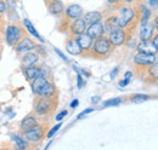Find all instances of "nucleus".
Here are the masks:
<instances>
[{
    "label": "nucleus",
    "mask_w": 158,
    "mask_h": 150,
    "mask_svg": "<svg viewBox=\"0 0 158 150\" xmlns=\"http://www.w3.org/2000/svg\"><path fill=\"white\" fill-rule=\"evenodd\" d=\"M35 150H38V149H35Z\"/></svg>",
    "instance_id": "nucleus-47"
},
{
    "label": "nucleus",
    "mask_w": 158,
    "mask_h": 150,
    "mask_svg": "<svg viewBox=\"0 0 158 150\" xmlns=\"http://www.w3.org/2000/svg\"><path fill=\"white\" fill-rule=\"evenodd\" d=\"M118 72H119V68H118V67H117V68H114V69H113V70L111 72V77L113 79V77H114L116 75L118 74Z\"/></svg>",
    "instance_id": "nucleus-40"
},
{
    "label": "nucleus",
    "mask_w": 158,
    "mask_h": 150,
    "mask_svg": "<svg viewBox=\"0 0 158 150\" xmlns=\"http://www.w3.org/2000/svg\"><path fill=\"white\" fill-rule=\"evenodd\" d=\"M24 28L20 22H12L9 23L4 27V38H5V42L14 47L22 38L24 37Z\"/></svg>",
    "instance_id": "nucleus-5"
},
{
    "label": "nucleus",
    "mask_w": 158,
    "mask_h": 150,
    "mask_svg": "<svg viewBox=\"0 0 158 150\" xmlns=\"http://www.w3.org/2000/svg\"><path fill=\"white\" fill-rule=\"evenodd\" d=\"M106 35L110 39V41H111V44L113 45V47H117V46L124 45V44L128 41L130 34H129L125 29H123V28H117V29H114V30L107 33Z\"/></svg>",
    "instance_id": "nucleus-7"
},
{
    "label": "nucleus",
    "mask_w": 158,
    "mask_h": 150,
    "mask_svg": "<svg viewBox=\"0 0 158 150\" xmlns=\"http://www.w3.org/2000/svg\"><path fill=\"white\" fill-rule=\"evenodd\" d=\"M66 50H67L68 53H71L73 56H80V55H83V51H81V49L79 46L77 38L72 37V35H69V38L66 41Z\"/></svg>",
    "instance_id": "nucleus-16"
},
{
    "label": "nucleus",
    "mask_w": 158,
    "mask_h": 150,
    "mask_svg": "<svg viewBox=\"0 0 158 150\" xmlns=\"http://www.w3.org/2000/svg\"><path fill=\"white\" fill-rule=\"evenodd\" d=\"M84 15V10L83 7L78 4H71L67 7H64V12H63V19L67 22H71L73 19H77L83 17Z\"/></svg>",
    "instance_id": "nucleus-9"
},
{
    "label": "nucleus",
    "mask_w": 158,
    "mask_h": 150,
    "mask_svg": "<svg viewBox=\"0 0 158 150\" xmlns=\"http://www.w3.org/2000/svg\"><path fill=\"white\" fill-rule=\"evenodd\" d=\"M23 138L28 143H39L43 140V138L46 136V124H40L38 122L35 126L21 132Z\"/></svg>",
    "instance_id": "nucleus-6"
},
{
    "label": "nucleus",
    "mask_w": 158,
    "mask_h": 150,
    "mask_svg": "<svg viewBox=\"0 0 158 150\" xmlns=\"http://www.w3.org/2000/svg\"><path fill=\"white\" fill-rule=\"evenodd\" d=\"M152 24H153L155 29H156V30L158 32V15L156 16V17H155V21H153V23H152Z\"/></svg>",
    "instance_id": "nucleus-41"
},
{
    "label": "nucleus",
    "mask_w": 158,
    "mask_h": 150,
    "mask_svg": "<svg viewBox=\"0 0 158 150\" xmlns=\"http://www.w3.org/2000/svg\"><path fill=\"white\" fill-rule=\"evenodd\" d=\"M0 53H1V44H0Z\"/></svg>",
    "instance_id": "nucleus-45"
},
{
    "label": "nucleus",
    "mask_w": 158,
    "mask_h": 150,
    "mask_svg": "<svg viewBox=\"0 0 158 150\" xmlns=\"http://www.w3.org/2000/svg\"><path fill=\"white\" fill-rule=\"evenodd\" d=\"M22 26H23V28H24V30L31 35V37H33L34 39H37L38 41H40V42H44V39L41 38V35H40L39 33H38V30L35 29V27L32 24V22L29 21L28 18H23L22 19Z\"/></svg>",
    "instance_id": "nucleus-21"
},
{
    "label": "nucleus",
    "mask_w": 158,
    "mask_h": 150,
    "mask_svg": "<svg viewBox=\"0 0 158 150\" xmlns=\"http://www.w3.org/2000/svg\"><path fill=\"white\" fill-rule=\"evenodd\" d=\"M55 52H56V53H57V55H59V56L61 57V58H62V59H63V61H67V59H68V58H67V57L64 56V55H63V53H62V52H61V51H60L59 49H55Z\"/></svg>",
    "instance_id": "nucleus-35"
},
{
    "label": "nucleus",
    "mask_w": 158,
    "mask_h": 150,
    "mask_svg": "<svg viewBox=\"0 0 158 150\" xmlns=\"http://www.w3.org/2000/svg\"><path fill=\"white\" fill-rule=\"evenodd\" d=\"M61 126H62L61 124H57V125H55V126H54V127H52L50 131L46 133V137H48V138H52V137H54V134H55V133H56V132H57L60 128H61Z\"/></svg>",
    "instance_id": "nucleus-27"
},
{
    "label": "nucleus",
    "mask_w": 158,
    "mask_h": 150,
    "mask_svg": "<svg viewBox=\"0 0 158 150\" xmlns=\"http://www.w3.org/2000/svg\"><path fill=\"white\" fill-rule=\"evenodd\" d=\"M76 38H77V40H78V44H79V46H80V49H81V51H83V56L88 55L89 51H90V47H91L94 40L89 37L86 33H83V34H80V35H78V37H76Z\"/></svg>",
    "instance_id": "nucleus-20"
},
{
    "label": "nucleus",
    "mask_w": 158,
    "mask_h": 150,
    "mask_svg": "<svg viewBox=\"0 0 158 150\" xmlns=\"http://www.w3.org/2000/svg\"><path fill=\"white\" fill-rule=\"evenodd\" d=\"M78 104H79L78 99H73V101H72V103H71V108H72V109H74V108H77V107H78Z\"/></svg>",
    "instance_id": "nucleus-36"
},
{
    "label": "nucleus",
    "mask_w": 158,
    "mask_h": 150,
    "mask_svg": "<svg viewBox=\"0 0 158 150\" xmlns=\"http://www.w3.org/2000/svg\"><path fill=\"white\" fill-rule=\"evenodd\" d=\"M99 101H100L99 96H95V97H93V98H91V102H93V103H98Z\"/></svg>",
    "instance_id": "nucleus-42"
},
{
    "label": "nucleus",
    "mask_w": 158,
    "mask_h": 150,
    "mask_svg": "<svg viewBox=\"0 0 158 150\" xmlns=\"http://www.w3.org/2000/svg\"><path fill=\"white\" fill-rule=\"evenodd\" d=\"M5 27V19L2 17V15H0V30Z\"/></svg>",
    "instance_id": "nucleus-38"
},
{
    "label": "nucleus",
    "mask_w": 158,
    "mask_h": 150,
    "mask_svg": "<svg viewBox=\"0 0 158 150\" xmlns=\"http://www.w3.org/2000/svg\"><path fill=\"white\" fill-rule=\"evenodd\" d=\"M129 82H130V81H128V80H124V79H123L122 81H119V86H120V87H124V86H127Z\"/></svg>",
    "instance_id": "nucleus-39"
},
{
    "label": "nucleus",
    "mask_w": 158,
    "mask_h": 150,
    "mask_svg": "<svg viewBox=\"0 0 158 150\" xmlns=\"http://www.w3.org/2000/svg\"><path fill=\"white\" fill-rule=\"evenodd\" d=\"M131 76H133V73H131V72H127V73L124 74V80H128V81H130Z\"/></svg>",
    "instance_id": "nucleus-37"
},
{
    "label": "nucleus",
    "mask_w": 158,
    "mask_h": 150,
    "mask_svg": "<svg viewBox=\"0 0 158 150\" xmlns=\"http://www.w3.org/2000/svg\"><path fill=\"white\" fill-rule=\"evenodd\" d=\"M22 72H23L26 80L29 81V82H32L33 80H35L37 77H40V76H46L43 67H40L38 64L31 65V67H23Z\"/></svg>",
    "instance_id": "nucleus-10"
},
{
    "label": "nucleus",
    "mask_w": 158,
    "mask_h": 150,
    "mask_svg": "<svg viewBox=\"0 0 158 150\" xmlns=\"http://www.w3.org/2000/svg\"><path fill=\"white\" fill-rule=\"evenodd\" d=\"M134 64L138 65V67H141V68H146L153 63L157 62V57L156 55H147V53H140L138 52L135 56H134V59H133Z\"/></svg>",
    "instance_id": "nucleus-12"
},
{
    "label": "nucleus",
    "mask_w": 158,
    "mask_h": 150,
    "mask_svg": "<svg viewBox=\"0 0 158 150\" xmlns=\"http://www.w3.org/2000/svg\"><path fill=\"white\" fill-rule=\"evenodd\" d=\"M88 28V24L85 23V21L83 19V17L77 19H73L69 22L68 24V29H69V35L72 37H78L80 34L85 33Z\"/></svg>",
    "instance_id": "nucleus-11"
},
{
    "label": "nucleus",
    "mask_w": 158,
    "mask_h": 150,
    "mask_svg": "<svg viewBox=\"0 0 158 150\" xmlns=\"http://www.w3.org/2000/svg\"><path fill=\"white\" fill-rule=\"evenodd\" d=\"M85 33L91 38L93 40H95V39H98V38L105 35V27H103V23H102V22H98V23L89 24Z\"/></svg>",
    "instance_id": "nucleus-15"
},
{
    "label": "nucleus",
    "mask_w": 158,
    "mask_h": 150,
    "mask_svg": "<svg viewBox=\"0 0 158 150\" xmlns=\"http://www.w3.org/2000/svg\"><path fill=\"white\" fill-rule=\"evenodd\" d=\"M40 55L38 53V51H29L24 55L21 56V63L22 67H31V65H35L39 63Z\"/></svg>",
    "instance_id": "nucleus-14"
},
{
    "label": "nucleus",
    "mask_w": 158,
    "mask_h": 150,
    "mask_svg": "<svg viewBox=\"0 0 158 150\" xmlns=\"http://www.w3.org/2000/svg\"><path fill=\"white\" fill-rule=\"evenodd\" d=\"M46 4V7L49 10V12L52 15V16H56V17H60L63 15L64 12V5L61 0H48L45 1Z\"/></svg>",
    "instance_id": "nucleus-13"
},
{
    "label": "nucleus",
    "mask_w": 158,
    "mask_h": 150,
    "mask_svg": "<svg viewBox=\"0 0 158 150\" xmlns=\"http://www.w3.org/2000/svg\"><path fill=\"white\" fill-rule=\"evenodd\" d=\"M0 59H1V53H0Z\"/></svg>",
    "instance_id": "nucleus-46"
},
{
    "label": "nucleus",
    "mask_w": 158,
    "mask_h": 150,
    "mask_svg": "<svg viewBox=\"0 0 158 150\" xmlns=\"http://www.w3.org/2000/svg\"><path fill=\"white\" fill-rule=\"evenodd\" d=\"M147 99H150V97L146 96V94H133L129 98V101L133 102V103H141V102H145Z\"/></svg>",
    "instance_id": "nucleus-25"
},
{
    "label": "nucleus",
    "mask_w": 158,
    "mask_h": 150,
    "mask_svg": "<svg viewBox=\"0 0 158 150\" xmlns=\"http://www.w3.org/2000/svg\"><path fill=\"white\" fill-rule=\"evenodd\" d=\"M7 10H9V7H7L6 1H5V0H0V15L6 14V12H7Z\"/></svg>",
    "instance_id": "nucleus-28"
},
{
    "label": "nucleus",
    "mask_w": 158,
    "mask_h": 150,
    "mask_svg": "<svg viewBox=\"0 0 158 150\" xmlns=\"http://www.w3.org/2000/svg\"><path fill=\"white\" fill-rule=\"evenodd\" d=\"M110 5H112L113 7H118L119 5L124 4V0H107Z\"/></svg>",
    "instance_id": "nucleus-29"
},
{
    "label": "nucleus",
    "mask_w": 158,
    "mask_h": 150,
    "mask_svg": "<svg viewBox=\"0 0 158 150\" xmlns=\"http://www.w3.org/2000/svg\"><path fill=\"white\" fill-rule=\"evenodd\" d=\"M31 87H32V92L37 97H48V98L57 97V90L55 85L46 76H40L33 80L31 82Z\"/></svg>",
    "instance_id": "nucleus-2"
},
{
    "label": "nucleus",
    "mask_w": 158,
    "mask_h": 150,
    "mask_svg": "<svg viewBox=\"0 0 158 150\" xmlns=\"http://www.w3.org/2000/svg\"><path fill=\"white\" fill-rule=\"evenodd\" d=\"M148 4H150V6L153 7V9H157L158 7V0H148Z\"/></svg>",
    "instance_id": "nucleus-33"
},
{
    "label": "nucleus",
    "mask_w": 158,
    "mask_h": 150,
    "mask_svg": "<svg viewBox=\"0 0 158 150\" xmlns=\"http://www.w3.org/2000/svg\"><path fill=\"white\" fill-rule=\"evenodd\" d=\"M113 45L111 44L110 39L107 38V35H102V37L98 38L93 41V45L90 47V51H89V56H93L95 58H100V59H103V58H107L112 53L113 51Z\"/></svg>",
    "instance_id": "nucleus-3"
},
{
    "label": "nucleus",
    "mask_w": 158,
    "mask_h": 150,
    "mask_svg": "<svg viewBox=\"0 0 158 150\" xmlns=\"http://www.w3.org/2000/svg\"><path fill=\"white\" fill-rule=\"evenodd\" d=\"M56 107H57V97L48 98V97H37L35 96L33 112L38 117H46L55 112Z\"/></svg>",
    "instance_id": "nucleus-4"
},
{
    "label": "nucleus",
    "mask_w": 158,
    "mask_h": 150,
    "mask_svg": "<svg viewBox=\"0 0 158 150\" xmlns=\"http://www.w3.org/2000/svg\"><path fill=\"white\" fill-rule=\"evenodd\" d=\"M14 49H15V52L17 53V55H24V53H27V52H29V51H34V50H37V42L33 40V39H31V37H27V35H24V37L21 39L20 41L14 46Z\"/></svg>",
    "instance_id": "nucleus-8"
},
{
    "label": "nucleus",
    "mask_w": 158,
    "mask_h": 150,
    "mask_svg": "<svg viewBox=\"0 0 158 150\" xmlns=\"http://www.w3.org/2000/svg\"><path fill=\"white\" fill-rule=\"evenodd\" d=\"M123 102V99L120 98V97H116V98H111V99H108V101H106V102H103V107H117L119 105L120 103Z\"/></svg>",
    "instance_id": "nucleus-26"
},
{
    "label": "nucleus",
    "mask_w": 158,
    "mask_h": 150,
    "mask_svg": "<svg viewBox=\"0 0 158 150\" xmlns=\"http://www.w3.org/2000/svg\"><path fill=\"white\" fill-rule=\"evenodd\" d=\"M136 50L140 53H147V55H156L158 52L157 47L155 46V44L148 40V41H140L136 45Z\"/></svg>",
    "instance_id": "nucleus-19"
},
{
    "label": "nucleus",
    "mask_w": 158,
    "mask_h": 150,
    "mask_svg": "<svg viewBox=\"0 0 158 150\" xmlns=\"http://www.w3.org/2000/svg\"><path fill=\"white\" fill-rule=\"evenodd\" d=\"M94 112V108H88V109H85L84 112H81L80 114L78 115V119H81V117H84L85 115H88V114H90V112Z\"/></svg>",
    "instance_id": "nucleus-31"
},
{
    "label": "nucleus",
    "mask_w": 158,
    "mask_h": 150,
    "mask_svg": "<svg viewBox=\"0 0 158 150\" xmlns=\"http://www.w3.org/2000/svg\"><path fill=\"white\" fill-rule=\"evenodd\" d=\"M83 19L85 21V23L89 26V24H93V23H98V22H102L103 19V14L100 12V11H89L86 14L83 15Z\"/></svg>",
    "instance_id": "nucleus-22"
},
{
    "label": "nucleus",
    "mask_w": 158,
    "mask_h": 150,
    "mask_svg": "<svg viewBox=\"0 0 158 150\" xmlns=\"http://www.w3.org/2000/svg\"><path fill=\"white\" fill-rule=\"evenodd\" d=\"M67 114H68L67 110H62V112H60L59 114L55 116L56 121H61V120H63V117H64V116H67Z\"/></svg>",
    "instance_id": "nucleus-30"
},
{
    "label": "nucleus",
    "mask_w": 158,
    "mask_h": 150,
    "mask_svg": "<svg viewBox=\"0 0 158 150\" xmlns=\"http://www.w3.org/2000/svg\"><path fill=\"white\" fill-rule=\"evenodd\" d=\"M136 0H124V4H128V5H133Z\"/></svg>",
    "instance_id": "nucleus-43"
},
{
    "label": "nucleus",
    "mask_w": 158,
    "mask_h": 150,
    "mask_svg": "<svg viewBox=\"0 0 158 150\" xmlns=\"http://www.w3.org/2000/svg\"><path fill=\"white\" fill-rule=\"evenodd\" d=\"M38 122H39V119H38V116H37L34 112H33V114H28V115H26V116L21 120L20 131L21 132L26 131V130H28V128L35 126Z\"/></svg>",
    "instance_id": "nucleus-18"
},
{
    "label": "nucleus",
    "mask_w": 158,
    "mask_h": 150,
    "mask_svg": "<svg viewBox=\"0 0 158 150\" xmlns=\"http://www.w3.org/2000/svg\"><path fill=\"white\" fill-rule=\"evenodd\" d=\"M77 85H78V89H81L84 86V81H83V76L80 74L77 75Z\"/></svg>",
    "instance_id": "nucleus-32"
},
{
    "label": "nucleus",
    "mask_w": 158,
    "mask_h": 150,
    "mask_svg": "<svg viewBox=\"0 0 158 150\" xmlns=\"http://www.w3.org/2000/svg\"><path fill=\"white\" fill-rule=\"evenodd\" d=\"M114 9H117L114 15H116L117 23H118L120 28L125 29L130 26L136 24V19H139L138 7L136 6L128 5V4H122L118 7H114Z\"/></svg>",
    "instance_id": "nucleus-1"
},
{
    "label": "nucleus",
    "mask_w": 158,
    "mask_h": 150,
    "mask_svg": "<svg viewBox=\"0 0 158 150\" xmlns=\"http://www.w3.org/2000/svg\"><path fill=\"white\" fill-rule=\"evenodd\" d=\"M12 150H23V149H21V148H19V147H15Z\"/></svg>",
    "instance_id": "nucleus-44"
},
{
    "label": "nucleus",
    "mask_w": 158,
    "mask_h": 150,
    "mask_svg": "<svg viewBox=\"0 0 158 150\" xmlns=\"http://www.w3.org/2000/svg\"><path fill=\"white\" fill-rule=\"evenodd\" d=\"M153 44H155V46L157 47V50H158V32L153 35V38H152V40H151Z\"/></svg>",
    "instance_id": "nucleus-34"
},
{
    "label": "nucleus",
    "mask_w": 158,
    "mask_h": 150,
    "mask_svg": "<svg viewBox=\"0 0 158 150\" xmlns=\"http://www.w3.org/2000/svg\"><path fill=\"white\" fill-rule=\"evenodd\" d=\"M11 139H12V142L15 143V145L21 148V149L28 150V148H29V143L23 138V136H22L21 133L20 134H19V133H12V134H11Z\"/></svg>",
    "instance_id": "nucleus-23"
},
{
    "label": "nucleus",
    "mask_w": 158,
    "mask_h": 150,
    "mask_svg": "<svg viewBox=\"0 0 158 150\" xmlns=\"http://www.w3.org/2000/svg\"><path fill=\"white\" fill-rule=\"evenodd\" d=\"M147 73H148V77H151L153 81L158 80V62L148 65L147 68Z\"/></svg>",
    "instance_id": "nucleus-24"
},
{
    "label": "nucleus",
    "mask_w": 158,
    "mask_h": 150,
    "mask_svg": "<svg viewBox=\"0 0 158 150\" xmlns=\"http://www.w3.org/2000/svg\"><path fill=\"white\" fill-rule=\"evenodd\" d=\"M155 27L152 23H146V24H142L141 28H140V32H139V37L141 41H148V40H152V38L155 35Z\"/></svg>",
    "instance_id": "nucleus-17"
}]
</instances>
